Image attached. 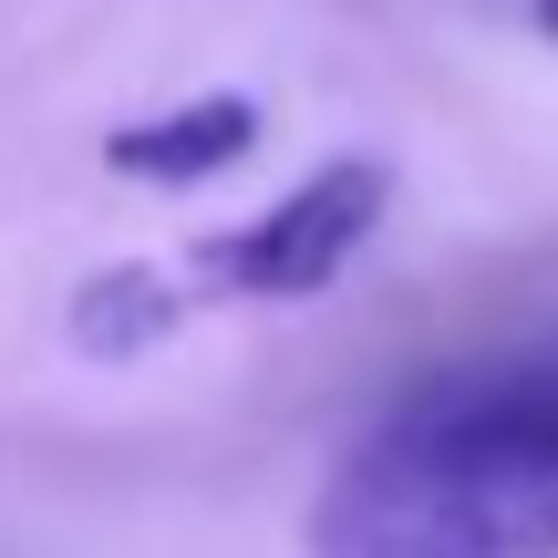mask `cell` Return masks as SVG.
I'll list each match as a JSON object with an SVG mask.
<instances>
[{"instance_id":"5","label":"cell","mask_w":558,"mask_h":558,"mask_svg":"<svg viewBox=\"0 0 558 558\" xmlns=\"http://www.w3.org/2000/svg\"><path fill=\"white\" fill-rule=\"evenodd\" d=\"M527 32H538V41H558V0H527Z\"/></svg>"},{"instance_id":"3","label":"cell","mask_w":558,"mask_h":558,"mask_svg":"<svg viewBox=\"0 0 558 558\" xmlns=\"http://www.w3.org/2000/svg\"><path fill=\"white\" fill-rule=\"evenodd\" d=\"M269 135V104L259 94H197V104H166V114H135L104 135V166H114L124 186H207L228 177L239 156H259Z\"/></svg>"},{"instance_id":"2","label":"cell","mask_w":558,"mask_h":558,"mask_svg":"<svg viewBox=\"0 0 558 558\" xmlns=\"http://www.w3.org/2000/svg\"><path fill=\"white\" fill-rule=\"evenodd\" d=\"M383 207H393V166L383 156H331L300 186H279L259 218L186 239L177 269L197 279V300H320L362 259V239L383 228Z\"/></svg>"},{"instance_id":"1","label":"cell","mask_w":558,"mask_h":558,"mask_svg":"<svg viewBox=\"0 0 558 558\" xmlns=\"http://www.w3.org/2000/svg\"><path fill=\"white\" fill-rule=\"evenodd\" d=\"M300 558H558V331L414 373L311 486Z\"/></svg>"},{"instance_id":"4","label":"cell","mask_w":558,"mask_h":558,"mask_svg":"<svg viewBox=\"0 0 558 558\" xmlns=\"http://www.w3.org/2000/svg\"><path fill=\"white\" fill-rule=\"evenodd\" d=\"M186 311H207V300H197V279L177 259H124V269L73 290V352L83 362H135L166 331H186Z\"/></svg>"}]
</instances>
